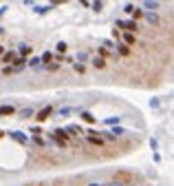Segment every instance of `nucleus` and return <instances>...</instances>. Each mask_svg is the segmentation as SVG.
<instances>
[{
  "mask_svg": "<svg viewBox=\"0 0 174 186\" xmlns=\"http://www.w3.org/2000/svg\"><path fill=\"white\" fill-rule=\"evenodd\" d=\"M93 64L97 66V69H104V66H106V62H104L102 58H95V60H93Z\"/></svg>",
  "mask_w": 174,
  "mask_h": 186,
  "instance_id": "obj_4",
  "label": "nucleus"
},
{
  "mask_svg": "<svg viewBox=\"0 0 174 186\" xmlns=\"http://www.w3.org/2000/svg\"><path fill=\"white\" fill-rule=\"evenodd\" d=\"M55 49H58L60 53H64V51H66V44H64V42H60V44H58V47H55Z\"/></svg>",
  "mask_w": 174,
  "mask_h": 186,
  "instance_id": "obj_9",
  "label": "nucleus"
},
{
  "mask_svg": "<svg viewBox=\"0 0 174 186\" xmlns=\"http://www.w3.org/2000/svg\"><path fill=\"white\" fill-rule=\"evenodd\" d=\"M69 131L75 133V135H82V128H80V126H69Z\"/></svg>",
  "mask_w": 174,
  "mask_h": 186,
  "instance_id": "obj_8",
  "label": "nucleus"
},
{
  "mask_svg": "<svg viewBox=\"0 0 174 186\" xmlns=\"http://www.w3.org/2000/svg\"><path fill=\"white\" fill-rule=\"evenodd\" d=\"M115 179H117V182H128V184H132V182L139 184V182H141V177H139L137 173H130V171H119L115 175Z\"/></svg>",
  "mask_w": 174,
  "mask_h": 186,
  "instance_id": "obj_1",
  "label": "nucleus"
},
{
  "mask_svg": "<svg viewBox=\"0 0 174 186\" xmlns=\"http://www.w3.org/2000/svg\"><path fill=\"white\" fill-rule=\"evenodd\" d=\"M11 113H13L11 106H0V115H11Z\"/></svg>",
  "mask_w": 174,
  "mask_h": 186,
  "instance_id": "obj_3",
  "label": "nucleus"
},
{
  "mask_svg": "<svg viewBox=\"0 0 174 186\" xmlns=\"http://www.w3.org/2000/svg\"><path fill=\"white\" fill-rule=\"evenodd\" d=\"M82 120H84V122H88V124H93V122H95V117H93L91 113H82Z\"/></svg>",
  "mask_w": 174,
  "mask_h": 186,
  "instance_id": "obj_5",
  "label": "nucleus"
},
{
  "mask_svg": "<svg viewBox=\"0 0 174 186\" xmlns=\"http://www.w3.org/2000/svg\"><path fill=\"white\" fill-rule=\"evenodd\" d=\"M0 53H2V47H0Z\"/></svg>",
  "mask_w": 174,
  "mask_h": 186,
  "instance_id": "obj_12",
  "label": "nucleus"
},
{
  "mask_svg": "<svg viewBox=\"0 0 174 186\" xmlns=\"http://www.w3.org/2000/svg\"><path fill=\"white\" fill-rule=\"evenodd\" d=\"M51 111H53L51 106H46V109H42L40 113H38V117H35V120H38V122H44V120H46L49 115H51Z\"/></svg>",
  "mask_w": 174,
  "mask_h": 186,
  "instance_id": "obj_2",
  "label": "nucleus"
},
{
  "mask_svg": "<svg viewBox=\"0 0 174 186\" xmlns=\"http://www.w3.org/2000/svg\"><path fill=\"white\" fill-rule=\"evenodd\" d=\"M11 135H13V137L18 140V142H27V137H24V135H22V133H11Z\"/></svg>",
  "mask_w": 174,
  "mask_h": 186,
  "instance_id": "obj_7",
  "label": "nucleus"
},
{
  "mask_svg": "<svg viewBox=\"0 0 174 186\" xmlns=\"http://www.w3.org/2000/svg\"><path fill=\"white\" fill-rule=\"evenodd\" d=\"M126 42H128V44H132V42H134V36H130V33H128V36H126Z\"/></svg>",
  "mask_w": 174,
  "mask_h": 186,
  "instance_id": "obj_11",
  "label": "nucleus"
},
{
  "mask_svg": "<svg viewBox=\"0 0 174 186\" xmlns=\"http://www.w3.org/2000/svg\"><path fill=\"white\" fill-rule=\"evenodd\" d=\"M119 25H121V27H126V29H132V31L137 29V25H134V22H119Z\"/></svg>",
  "mask_w": 174,
  "mask_h": 186,
  "instance_id": "obj_6",
  "label": "nucleus"
},
{
  "mask_svg": "<svg viewBox=\"0 0 174 186\" xmlns=\"http://www.w3.org/2000/svg\"><path fill=\"white\" fill-rule=\"evenodd\" d=\"M20 53H22V55H29V53H31V47H22Z\"/></svg>",
  "mask_w": 174,
  "mask_h": 186,
  "instance_id": "obj_10",
  "label": "nucleus"
}]
</instances>
